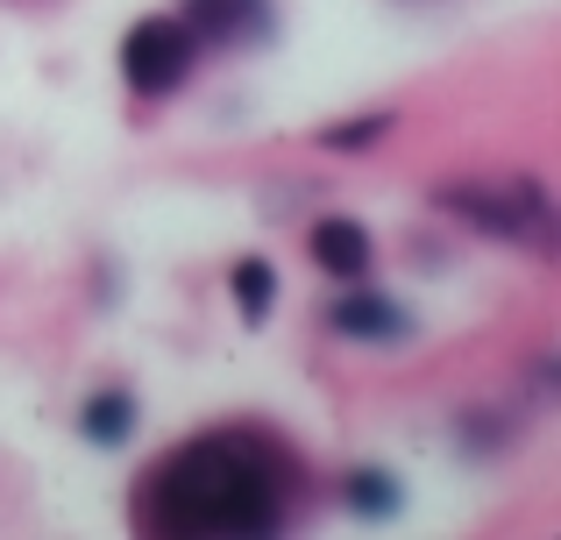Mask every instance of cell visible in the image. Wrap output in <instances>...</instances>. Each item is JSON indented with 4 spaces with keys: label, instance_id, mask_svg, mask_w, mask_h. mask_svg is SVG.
<instances>
[{
    "label": "cell",
    "instance_id": "cell-1",
    "mask_svg": "<svg viewBox=\"0 0 561 540\" xmlns=\"http://www.w3.org/2000/svg\"><path fill=\"white\" fill-rule=\"evenodd\" d=\"M306 491V470L285 434L228 420L179 441L164 462H150L136 484V527L142 533H277Z\"/></svg>",
    "mask_w": 561,
    "mask_h": 540
},
{
    "label": "cell",
    "instance_id": "cell-4",
    "mask_svg": "<svg viewBox=\"0 0 561 540\" xmlns=\"http://www.w3.org/2000/svg\"><path fill=\"white\" fill-rule=\"evenodd\" d=\"M179 22L192 28L199 50H256L277 36V8L271 0H185Z\"/></svg>",
    "mask_w": 561,
    "mask_h": 540
},
{
    "label": "cell",
    "instance_id": "cell-5",
    "mask_svg": "<svg viewBox=\"0 0 561 540\" xmlns=\"http://www.w3.org/2000/svg\"><path fill=\"white\" fill-rule=\"evenodd\" d=\"M328 334H342V342H356V348H398V342H412V313L391 291H370L356 277L342 299H328Z\"/></svg>",
    "mask_w": 561,
    "mask_h": 540
},
{
    "label": "cell",
    "instance_id": "cell-10",
    "mask_svg": "<svg viewBox=\"0 0 561 540\" xmlns=\"http://www.w3.org/2000/svg\"><path fill=\"white\" fill-rule=\"evenodd\" d=\"M398 128V114L391 107H370V114H356V122H334V128H320V142L328 150H370V142H383Z\"/></svg>",
    "mask_w": 561,
    "mask_h": 540
},
{
    "label": "cell",
    "instance_id": "cell-8",
    "mask_svg": "<svg viewBox=\"0 0 561 540\" xmlns=\"http://www.w3.org/2000/svg\"><path fill=\"white\" fill-rule=\"evenodd\" d=\"M342 505L356 519H398L405 513V484H398L391 470H377V462H363V470L342 476Z\"/></svg>",
    "mask_w": 561,
    "mask_h": 540
},
{
    "label": "cell",
    "instance_id": "cell-7",
    "mask_svg": "<svg viewBox=\"0 0 561 540\" xmlns=\"http://www.w3.org/2000/svg\"><path fill=\"white\" fill-rule=\"evenodd\" d=\"M136 420H142V405L128 399V391H93V399L79 405L85 448H128V441H136Z\"/></svg>",
    "mask_w": 561,
    "mask_h": 540
},
{
    "label": "cell",
    "instance_id": "cell-3",
    "mask_svg": "<svg viewBox=\"0 0 561 540\" xmlns=\"http://www.w3.org/2000/svg\"><path fill=\"white\" fill-rule=\"evenodd\" d=\"M199 65V43L179 14H142L136 28L122 36V79L136 100H171Z\"/></svg>",
    "mask_w": 561,
    "mask_h": 540
},
{
    "label": "cell",
    "instance_id": "cell-2",
    "mask_svg": "<svg viewBox=\"0 0 561 540\" xmlns=\"http://www.w3.org/2000/svg\"><path fill=\"white\" fill-rule=\"evenodd\" d=\"M434 207L455 214L462 228L491 242H519V250L554 256L561 250V221H554V199L540 193L534 179H462V185H434Z\"/></svg>",
    "mask_w": 561,
    "mask_h": 540
},
{
    "label": "cell",
    "instance_id": "cell-9",
    "mask_svg": "<svg viewBox=\"0 0 561 540\" xmlns=\"http://www.w3.org/2000/svg\"><path fill=\"white\" fill-rule=\"evenodd\" d=\"M228 291H234V313H242V328H263V320L277 313V264L242 256V264L228 271Z\"/></svg>",
    "mask_w": 561,
    "mask_h": 540
},
{
    "label": "cell",
    "instance_id": "cell-6",
    "mask_svg": "<svg viewBox=\"0 0 561 540\" xmlns=\"http://www.w3.org/2000/svg\"><path fill=\"white\" fill-rule=\"evenodd\" d=\"M306 250H313L320 277H342V285L370 277V264H377V242H370V228H363V221H348V214H328V221H313Z\"/></svg>",
    "mask_w": 561,
    "mask_h": 540
}]
</instances>
